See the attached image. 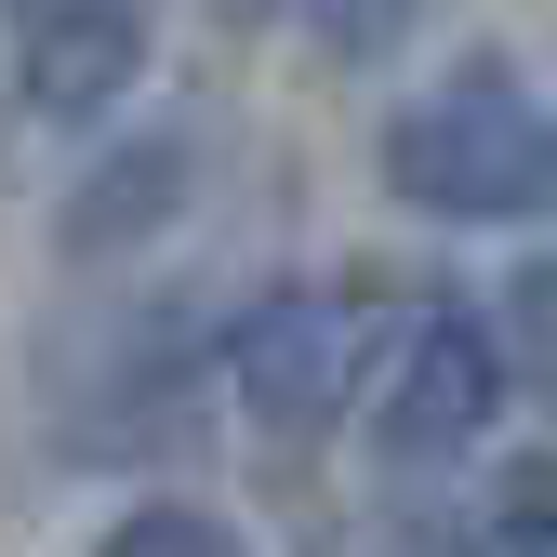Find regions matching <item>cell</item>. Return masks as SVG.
<instances>
[{
    "mask_svg": "<svg viewBox=\"0 0 557 557\" xmlns=\"http://www.w3.org/2000/svg\"><path fill=\"white\" fill-rule=\"evenodd\" d=\"M385 186L438 226H544L557 213V107L531 94V66L465 53L385 120Z\"/></svg>",
    "mask_w": 557,
    "mask_h": 557,
    "instance_id": "6da1fadb",
    "label": "cell"
},
{
    "mask_svg": "<svg viewBox=\"0 0 557 557\" xmlns=\"http://www.w3.org/2000/svg\"><path fill=\"white\" fill-rule=\"evenodd\" d=\"M385 345H398V319H385L372 293H345V278H293V293H265V306L226 332V398H239V425H252L265 451H306V438L345 425V411H372Z\"/></svg>",
    "mask_w": 557,
    "mask_h": 557,
    "instance_id": "7a4b0ae2",
    "label": "cell"
},
{
    "mask_svg": "<svg viewBox=\"0 0 557 557\" xmlns=\"http://www.w3.org/2000/svg\"><path fill=\"white\" fill-rule=\"evenodd\" d=\"M505 372H518V345L478 306H411L398 345H385V372H372V451L398 478L465 465L478 438H492V411H505Z\"/></svg>",
    "mask_w": 557,
    "mask_h": 557,
    "instance_id": "3957f363",
    "label": "cell"
},
{
    "mask_svg": "<svg viewBox=\"0 0 557 557\" xmlns=\"http://www.w3.org/2000/svg\"><path fill=\"white\" fill-rule=\"evenodd\" d=\"M147 14L160 0H14V94L40 120H107L147 81Z\"/></svg>",
    "mask_w": 557,
    "mask_h": 557,
    "instance_id": "277c9868",
    "label": "cell"
},
{
    "mask_svg": "<svg viewBox=\"0 0 557 557\" xmlns=\"http://www.w3.org/2000/svg\"><path fill=\"white\" fill-rule=\"evenodd\" d=\"M173 199H186V160H173V147H120V160H107V186L66 199V239H81V252H120L133 226H160Z\"/></svg>",
    "mask_w": 557,
    "mask_h": 557,
    "instance_id": "5b68a950",
    "label": "cell"
},
{
    "mask_svg": "<svg viewBox=\"0 0 557 557\" xmlns=\"http://www.w3.org/2000/svg\"><path fill=\"white\" fill-rule=\"evenodd\" d=\"M94 557H252V544H239L226 518H199V505H133Z\"/></svg>",
    "mask_w": 557,
    "mask_h": 557,
    "instance_id": "8992f818",
    "label": "cell"
},
{
    "mask_svg": "<svg viewBox=\"0 0 557 557\" xmlns=\"http://www.w3.org/2000/svg\"><path fill=\"white\" fill-rule=\"evenodd\" d=\"M293 14L319 27V53L372 66V53H398V40H411V14H425V0H293Z\"/></svg>",
    "mask_w": 557,
    "mask_h": 557,
    "instance_id": "52a82bcc",
    "label": "cell"
},
{
    "mask_svg": "<svg viewBox=\"0 0 557 557\" xmlns=\"http://www.w3.org/2000/svg\"><path fill=\"white\" fill-rule=\"evenodd\" d=\"M478 544H492V557H557V451L505 478V505H492V531H478Z\"/></svg>",
    "mask_w": 557,
    "mask_h": 557,
    "instance_id": "ba28073f",
    "label": "cell"
},
{
    "mask_svg": "<svg viewBox=\"0 0 557 557\" xmlns=\"http://www.w3.org/2000/svg\"><path fill=\"white\" fill-rule=\"evenodd\" d=\"M505 345H518V372L557 398V252L518 265V293H505Z\"/></svg>",
    "mask_w": 557,
    "mask_h": 557,
    "instance_id": "9c48e42d",
    "label": "cell"
}]
</instances>
